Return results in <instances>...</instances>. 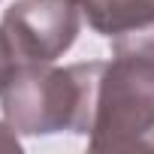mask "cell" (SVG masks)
Instances as JSON below:
<instances>
[{
    "label": "cell",
    "mask_w": 154,
    "mask_h": 154,
    "mask_svg": "<svg viewBox=\"0 0 154 154\" xmlns=\"http://www.w3.org/2000/svg\"><path fill=\"white\" fill-rule=\"evenodd\" d=\"M18 63H54L79 36L82 9L72 0H18L0 21Z\"/></svg>",
    "instance_id": "3"
},
{
    "label": "cell",
    "mask_w": 154,
    "mask_h": 154,
    "mask_svg": "<svg viewBox=\"0 0 154 154\" xmlns=\"http://www.w3.org/2000/svg\"><path fill=\"white\" fill-rule=\"evenodd\" d=\"M88 18V24L103 36H118L145 21H154V0H72Z\"/></svg>",
    "instance_id": "4"
},
{
    "label": "cell",
    "mask_w": 154,
    "mask_h": 154,
    "mask_svg": "<svg viewBox=\"0 0 154 154\" xmlns=\"http://www.w3.org/2000/svg\"><path fill=\"white\" fill-rule=\"evenodd\" d=\"M103 63H18L6 82L0 85V109L3 121L24 136L48 133H91L97 85Z\"/></svg>",
    "instance_id": "1"
},
{
    "label": "cell",
    "mask_w": 154,
    "mask_h": 154,
    "mask_svg": "<svg viewBox=\"0 0 154 154\" xmlns=\"http://www.w3.org/2000/svg\"><path fill=\"white\" fill-rule=\"evenodd\" d=\"M0 151H21V142L6 121H0Z\"/></svg>",
    "instance_id": "7"
},
{
    "label": "cell",
    "mask_w": 154,
    "mask_h": 154,
    "mask_svg": "<svg viewBox=\"0 0 154 154\" xmlns=\"http://www.w3.org/2000/svg\"><path fill=\"white\" fill-rule=\"evenodd\" d=\"M15 69V57H12V51H9V42H6V33H3V27H0V85L6 82V75Z\"/></svg>",
    "instance_id": "6"
},
{
    "label": "cell",
    "mask_w": 154,
    "mask_h": 154,
    "mask_svg": "<svg viewBox=\"0 0 154 154\" xmlns=\"http://www.w3.org/2000/svg\"><path fill=\"white\" fill-rule=\"evenodd\" d=\"M112 51L115 54H133V57L154 63V21H145L133 30L112 36Z\"/></svg>",
    "instance_id": "5"
},
{
    "label": "cell",
    "mask_w": 154,
    "mask_h": 154,
    "mask_svg": "<svg viewBox=\"0 0 154 154\" xmlns=\"http://www.w3.org/2000/svg\"><path fill=\"white\" fill-rule=\"evenodd\" d=\"M91 151H154V63L115 54L103 63L94 121L88 133Z\"/></svg>",
    "instance_id": "2"
}]
</instances>
